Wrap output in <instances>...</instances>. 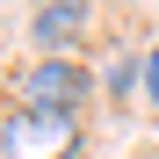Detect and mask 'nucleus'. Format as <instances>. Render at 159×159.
I'll list each match as a JSON object with an SVG mask.
<instances>
[{
    "label": "nucleus",
    "mask_w": 159,
    "mask_h": 159,
    "mask_svg": "<svg viewBox=\"0 0 159 159\" xmlns=\"http://www.w3.org/2000/svg\"><path fill=\"white\" fill-rule=\"evenodd\" d=\"M80 152V123L51 116V109H15L0 123V159H72Z\"/></svg>",
    "instance_id": "nucleus-1"
},
{
    "label": "nucleus",
    "mask_w": 159,
    "mask_h": 159,
    "mask_svg": "<svg viewBox=\"0 0 159 159\" xmlns=\"http://www.w3.org/2000/svg\"><path fill=\"white\" fill-rule=\"evenodd\" d=\"M145 94L159 101V58H145Z\"/></svg>",
    "instance_id": "nucleus-4"
},
{
    "label": "nucleus",
    "mask_w": 159,
    "mask_h": 159,
    "mask_svg": "<svg viewBox=\"0 0 159 159\" xmlns=\"http://www.w3.org/2000/svg\"><path fill=\"white\" fill-rule=\"evenodd\" d=\"M22 109H51V116H72V101L87 94V72H80L72 58H36L22 65Z\"/></svg>",
    "instance_id": "nucleus-2"
},
{
    "label": "nucleus",
    "mask_w": 159,
    "mask_h": 159,
    "mask_svg": "<svg viewBox=\"0 0 159 159\" xmlns=\"http://www.w3.org/2000/svg\"><path fill=\"white\" fill-rule=\"evenodd\" d=\"M87 22H94V15L80 7V0H65V7H43V15H36V43H43V58H51L58 43H72Z\"/></svg>",
    "instance_id": "nucleus-3"
}]
</instances>
